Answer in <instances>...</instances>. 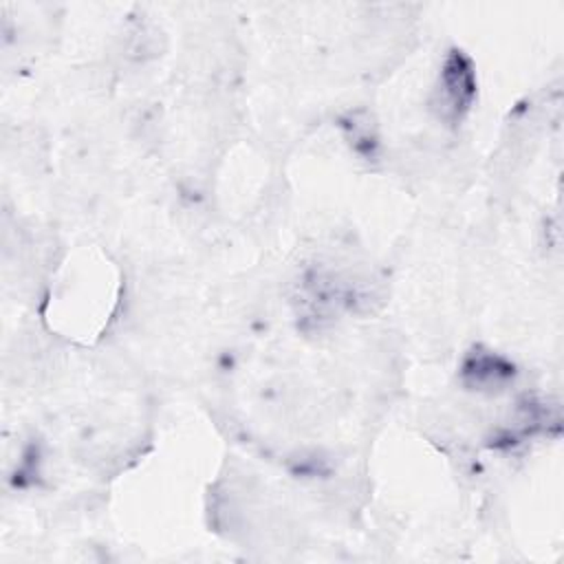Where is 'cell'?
<instances>
[{"instance_id":"1","label":"cell","mask_w":564,"mask_h":564,"mask_svg":"<svg viewBox=\"0 0 564 564\" xmlns=\"http://www.w3.org/2000/svg\"><path fill=\"white\" fill-rule=\"evenodd\" d=\"M476 93V79L469 62L460 53H452L441 70L438 84V106L441 115L447 119H460L469 108Z\"/></svg>"}]
</instances>
